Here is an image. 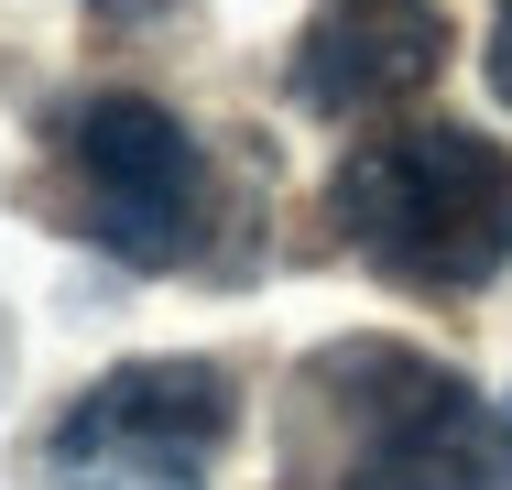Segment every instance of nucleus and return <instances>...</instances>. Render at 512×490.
<instances>
[{
	"label": "nucleus",
	"mask_w": 512,
	"mask_h": 490,
	"mask_svg": "<svg viewBox=\"0 0 512 490\" xmlns=\"http://www.w3.org/2000/svg\"><path fill=\"white\" fill-rule=\"evenodd\" d=\"M88 11H109V22H153L164 0H88Z\"/></svg>",
	"instance_id": "nucleus-7"
},
{
	"label": "nucleus",
	"mask_w": 512,
	"mask_h": 490,
	"mask_svg": "<svg viewBox=\"0 0 512 490\" xmlns=\"http://www.w3.org/2000/svg\"><path fill=\"white\" fill-rule=\"evenodd\" d=\"M447 66V11L436 0H327L295 44V98L316 120H371L436 88Z\"/></svg>",
	"instance_id": "nucleus-5"
},
{
	"label": "nucleus",
	"mask_w": 512,
	"mask_h": 490,
	"mask_svg": "<svg viewBox=\"0 0 512 490\" xmlns=\"http://www.w3.org/2000/svg\"><path fill=\"white\" fill-rule=\"evenodd\" d=\"M480 66H491V98L512 109V0L491 11V44H480Z\"/></svg>",
	"instance_id": "nucleus-6"
},
{
	"label": "nucleus",
	"mask_w": 512,
	"mask_h": 490,
	"mask_svg": "<svg viewBox=\"0 0 512 490\" xmlns=\"http://www.w3.org/2000/svg\"><path fill=\"white\" fill-rule=\"evenodd\" d=\"M338 240L404 294H480L512 262V153L469 120H404L327 175Z\"/></svg>",
	"instance_id": "nucleus-2"
},
{
	"label": "nucleus",
	"mask_w": 512,
	"mask_h": 490,
	"mask_svg": "<svg viewBox=\"0 0 512 490\" xmlns=\"http://www.w3.org/2000/svg\"><path fill=\"white\" fill-rule=\"evenodd\" d=\"M240 436V382L164 349V360H120L44 425V490H207Z\"/></svg>",
	"instance_id": "nucleus-3"
},
{
	"label": "nucleus",
	"mask_w": 512,
	"mask_h": 490,
	"mask_svg": "<svg viewBox=\"0 0 512 490\" xmlns=\"http://www.w3.org/2000/svg\"><path fill=\"white\" fill-rule=\"evenodd\" d=\"M295 490H512L502 403L404 338H327L284 403Z\"/></svg>",
	"instance_id": "nucleus-1"
},
{
	"label": "nucleus",
	"mask_w": 512,
	"mask_h": 490,
	"mask_svg": "<svg viewBox=\"0 0 512 490\" xmlns=\"http://www.w3.org/2000/svg\"><path fill=\"white\" fill-rule=\"evenodd\" d=\"M55 153L77 175L88 207V240L131 273H175L197 262L207 218H218V175H207V142L142 88H99L55 120Z\"/></svg>",
	"instance_id": "nucleus-4"
},
{
	"label": "nucleus",
	"mask_w": 512,
	"mask_h": 490,
	"mask_svg": "<svg viewBox=\"0 0 512 490\" xmlns=\"http://www.w3.org/2000/svg\"><path fill=\"white\" fill-rule=\"evenodd\" d=\"M502 447H512V403H502Z\"/></svg>",
	"instance_id": "nucleus-8"
}]
</instances>
